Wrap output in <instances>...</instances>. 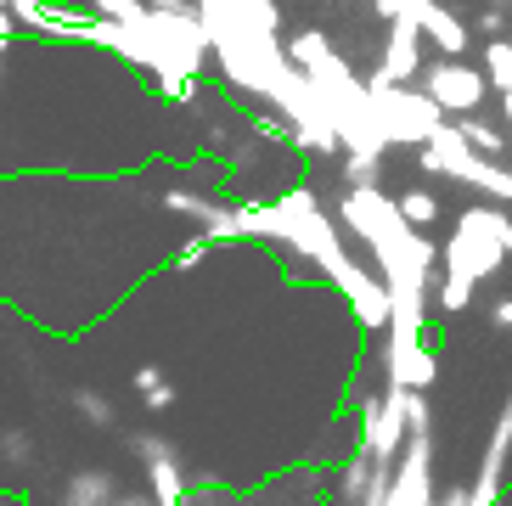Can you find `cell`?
<instances>
[{
  "instance_id": "cell-1",
  "label": "cell",
  "mask_w": 512,
  "mask_h": 506,
  "mask_svg": "<svg viewBox=\"0 0 512 506\" xmlns=\"http://www.w3.org/2000/svg\"><path fill=\"white\" fill-rule=\"evenodd\" d=\"M197 17L209 29V51L220 62L231 90L254 96L265 107L276 74L287 68V45H282V12L276 0H197Z\"/></svg>"
},
{
  "instance_id": "cell-2",
  "label": "cell",
  "mask_w": 512,
  "mask_h": 506,
  "mask_svg": "<svg viewBox=\"0 0 512 506\" xmlns=\"http://www.w3.org/2000/svg\"><path fill=\"white\" fill-rule=\"evenodd\" d=\"M338 225L361 242L377 259V276L389 287H417V293H434L439 282V248L422 231H411L400 203H394L383 186H349L338 197Z\"/></svg>"
},
{
  "instance_id": "cell-3",
  "label": "cell",
  "mask_w": 512,
  "mask_h": 506,
  "mask_svg": "<svg viewBox=\"0 0 512 506\" xmlns=\"http://www.w3.org/2000/svg\"><path fill=\"white\" fill-rule=\"evenodd\" d=\"M287 62H299L304 79L316 85L321 107L332 113L338 147H344L349 158H383V152H389V141H383V130H377V113H372V90H366V79L349 74V62L332 51L327 34L299 29L293 40H287Z\"/></svg>"
},
{
  "instance_id": "cell-4",
  "label": "cell",
  "mask_w": 512,
  "mask_h": 506,
  "mask_svg": "<svg viewBox=\"0 0 512 506\" xmlns=\"http://www.w3.org/2000/svg\"><path fill=\"white\" fill-rule=\"evenodd\" d=\"M507 259H512V214L507 209H462V220L451 225V237L439 248L434 304L451 315L467 310L479 282H490Z\"/></svg>"
},
{
  "instance_id": "cell-5",
  "label": "cell",
  "mask_w": 512,
  "mask_h": 506,
  "mask_svg": "<svg viewBox=\"0 0 512 506\" xmlns=\"http://www.w3.org/2000/svg\"><path fill=\"white\" fill-rule=\"evenodd\" d=\"M417 152H422V175L456 180V186L490 197V203H512V169L496 164V158H484V152H473L462 135H456V124H445V130Z\"/></svg>"
},
{
  "instance_id": "cell-6",
  "label": "cell",
  "mask_w": 512,
  "mask_h": 506,
  "mask_svg": "<svg viewBox=\"0 0 512 506\" xmlns=\"http://www.w3.org/2000/svg\"><path fill=\"white\" fill-rule=\"evenodd\" d=\"M366 90H372L377 130H383L389 147H428V141L451 124V113H445L422 85H372V79H366Z\"/></svg>"
},
{
  "instance_id": "cell-7",
  "label": "cell",
  "mask_w": 512,
  "mask_h": 506,
  "mask_svg": "<svg viewBox=\"0 0 512 506\" xmlns=\"http://www.w3.org/2000/svg\"><path fill=\"white\" fill-rule=\"evenodd\" d=\"M406 394L411 388H383L377 400L361 405V450L377 456V462H400V450H406V439H411Z\"/></svg>"
},
{
  "instance_id": "cell-8",
  "label": "cell",
  "mask_w": 512,
  "mask_h": 506,
  "mask_svg": "<svg viewBox=\"0 0 512 506\" xmlns=\"http://www.w3.org/2000/svg\"><path fill=\"white\" fill-rule=\"evenodd\" d=\"M422 90L434 96L445 113H479L484 96H490V74L467 68L462 57H439V62H422Z\"/></svg>"
},
{
  "instance_id": "cell-9",
  "label": "cell",
  "mask_w": 512,
  "mask_h": 506,
  "mask_svg": "<svg viewBox=\"0 0 512 506\" xmlns=\"http://www.w3.org/2000/svg\"><path fill=\"white\" fill-rule=\"evenodd\" d=\"M130 450H136L141 467H147V495L158 506H186L192 501V478H186L181 450L169 445V439H158V433H130Z\"/></svg>"
},
{
  "instance_id": "cell-10",
  "label": "cell",
  "mask_w": 512,
  "mask_h": 506,
  "mask_svg": "<svg viewBox=\"0 0 512 506\" xmlns=\"http://www.w3.org/2000/svg\"><path fill=\"white\" fill-rule=\"evenodd\" d=\"M439 490H434V428H417L394 462V478H389V506H434Z\"/></svg>"
},
{
  "instance_id": "cell-11",
  "label": "cell",
  "mask_w": 512,
  "mask_h": 506,
  "mask_svg": "<svg viewBox=\"0 0 512 506\" xmlns=\"http://www.w3.org/2000/svg\"><path fill=\"white\" fill-rule=\"evenodd\" d=\"M507 478H512V394H507V405H501L490 439H484L479 473H473V501H479V506H501V501H507Z\"/></svg>"
},
{
  "instance_id": "cell-12",
  "label": "cell",
  "mask_w": 512,
  "mask_h": 506,
  "mask_svg": "<svg viewBox=\"0 0 512 506\" xmlns=\"http://www.w3.org/2000/svg\"><path fill=\"white\" fill-rule=\"evenodd\" d=\"M417 74H422V29L406 6V17L389 23V45H383V57H377V68L366 79H372V85H411Z\"/></svg>"
},
{
  "instance_id": "cell-13",
  "label": "cell",
  "mask_w": 512,
  "mask_h": 506,
  "mask_svg": "<svg viewBox=\"0 0 512 506\" xmlns=\"http://www.w3.org/2000/svg\"><path fill=\"white\" fill-rule=\"evenodd\" d=\"M411 17H417L422 40L434 45L439 57H467V40H473V29H467L462 17L445 6V0H411Z\"/></svg>"
},
{
  "instance_id": "cell-14",
  "label": "cell",
  "mask_w": 512,
  "mask_h": 506,
  "mask_svg": "<svg viewBox=\"0 0 512 506\" xmlns=\"http://www.w3.org/2000/svg\"><path fill=\"white\" fill-rule=\"evenodd\" d=\"M119 478L107 473V467H79V473L62 478L57 490V506H113L119 501Z\"/></svg>"
},
{
  "instance_id": "cell-15",
  "label": "cell",
  "mask_w": 512,
  "mask_h": 506,
  "mask_svg": "<svg viewBox=\"0 0 512 506\" xmlns=\"http://www.w3.org/2000/svg\"><path fill=\"white\" fill-rule=\"evenodd\" d=\"M451 124H456V135H462V141H467L473 152L496 158V164L507 158V130H496L490 119H479V113H462V119H451Z\"/></svg>"
},
{
  "instance_id": "cell-16",
  "label": "cell",
  "mask_w": 512,
  "mask_h": 506,
  "mask_svg": "<svg viewBox=\"0 0 512 506\" xmlns=\"http://www.w3.org/2000/svg\"><path fill=\"white\" fill-rule=\"evenodd\" d=\"M164 214H175V220H192L197 231L220 214V203H214L209 192H192V186H169L164 192Z\"/></svg>"
},
{
  "instance_id": "cell-17",
  "label": "cell",
  "mask_w": 512,
  "mask_h": 506,
  "mask_svg": "<svg viewBox=\"0 0 512 506\" xmlns=\"http://www.w3.org/2000/svg\"><path fill=\"white\" fill-rule=\"evenodd\" d=\"M68 405H74V417L85 422V428H96V433L119 428V405L107 400L102 388H74V394H68Z\"/></svg>"
},
{
  "instance_id": "cell-18",
  "label": "cell",
  "mask_w": 512,
  "mask_h": 506,
  "mask_svg": "<svg viewBox=\"0 0 512 506\" xmlns=\"http://www.w3.org/2000/svg\"><path fill=\"white\" fill-rule=\"evenodd\" d=\"M265 147H271V141H259L254 130H242L237 141L226 147V164H231V175H237V180H254V175H265Z\"/></svg>"
},
{
  "instance_id": "cell-19",
  "label": "cell",
  "mask_w": 512,
  "mask_h": 506,
  "mask_svg": "<svg viewBox=\"0 0 512 506\" xmlns=\"http://www.w3.org/2000/svg\"><path fill=\"white\" fill-rule=\"evenodd\" d=\"M136 394L147 411H169L175 405V383H169L164 366H136Z\"/></svg>"
},
{
  "instance_id": "cell-20",
  "label": "cell",
  "mask_w": 512,
  "mask_h": 506,
  "mask_svg": "<svg viewBox=\"0 0 512 506\" xmlns=\"http://www.w3.org/2000/svg\"><path fill=\"white\" fill-rule=\"evenodd\" d=\"M394 203H400V214H406L411 231H428V225L439 220V197L428 192V186H411V192H400Z\"/></svg>"
},
{
  "instance_id": "cell-21",
  "label": "cell",
  "mask_w": 512,
  "mask_h": 506,
  "mask_svg": "<svg viewBox=\"0 0 512 506\" xmlns=\"http://www.w3.org/2000/svg\"><path fill=\"white\" fill-rule=\"evenodd\" d=\"M484 74H490V90H512V40L484 45Z\"/></svg>"
},
{
  "instance_id": "cell-22",
  "label": "cell",
  "mask_w": 512,
  "mask_h": 506,
  "mask_svg": "<svg viewBox=\"0 0 512 506\" xmlns=\"http://www.w3.org/2000/svg\"><path fill=\"white\" fill-rule=\"evenodd\" d=\"M0 462H6V467H17V473H23V467L34 462V439H29V433H23V428H6V433H0Z\"/></svg>"
},
{
  "instance_id": "cell-23",
  "label": "cell",
  "mask_w": 512,
  "mask_h": 506,
  "mask_svg": "<svg viewBox=\"0 0 512 506\" xmlns=\"http://www.w3.org/2000/svg\"><path fill=\"white\" fill-rule=\"evenodd\" d=\"M186 506H248V501H242L237 490H226L220 478H197V484H192V501H186Z\"/></svg>"
},
{
  "instance_id": "cell-24",
  "label": "cell",
  "mask_w": 512,
  "mask_h": 506,
  "mask_svg": "<svg viewBox=\"0 0 512 506\" xmlns=\"http://www.w3.org/2000/svg\"><path fill=\"white\" fill-rule=\"evenodd\" d=\"M85 12L107 17V23H141L147 17V0H91Z\"/></svg>"
},
{
  "instance_id": "cell-25",
  "label": "cell",
  "mask_w": 512,
  "mask_h": 506,
  "mask_svg": "<svg viewBox=\"0 0 512 506\" xmlns=\"http://www.w3.org/2000/svg\"><path fill=\"white\" fill-rule=\"evenodd\" d=\"M479 34H484V40H507V12H501V6H484V12H479Z\"/></svg>"
},
{
  "instance_id": "cell-26",
  "label": "cell",
  "mask_w": 512,
  "mask_h": 506,
  "mask_svg": "<svg viewBox=\"0 0 512 506\" xmlns=\"http://www.w3.org/2000/svg\"><path fill=\"white\" fill-rule=\"evenodd\" d=\"M209 248H214V242L192 237V242H186L181 253H175V270H197V265H203V259H209Z\"/></svg>"
},
{
  "instance_id": "cell-27",
  "label": "cell",
  "mask_w": 512,
  "mask_h": 506,
  "mask_svg": "<svg viewBox=\"0 0 512 506\" xmlns=\"http://www.w3.org/2000/svg\"><path fill=\"white\" fill-rule=\"evenodd\" d=\"M434 506H479V501H473V484H451V490H439Z\"/></svg>"
},
{
  "instance_id": "cell-28",
  "label": "cell",
  "mask_w": 512,
  "mask_h": 506,
  "mask_svg": "<svg viewBox=\"0 0 512 506\" xmlns=\"http://www.w3.org/2000/svg\"><path fill=\"white\" fill-rule=\"evenodd\" d=\"M490 327H496V332H512V293L490 304Z\"/></svg>"
},
{
  "instance_id": "cell-29",
  "label": "cell",
  "mask_w": 512,
  "mask_h": 506,
  "mask_svg": "<svg viewBox=\"0 0 512 506\" xmlns=\"http://www.w3.org/2000/svg\"><path fill=\"white\" fill-rule=\"evenodd\" d=\"M372 6H377V17H383V23H394V17H406L411 0H372Z\"/></svg>"
},
{
  "instance_id": "cell-30",
  "label": "cell",
  "mask_w": 512,
  "mask_h": 506,
  "mask_svg": "<svg viewBox=\"0 0 512 506\" xmlns=\"http://www.w3.org/2000/svg\"><path fill=\"white\" fill-rule=\"evenodd\" d=\"M152 12H197V0H147Z\"/></svg>"
},
{
  "instance_id": "cell-31",
  "label": "cell",
  "mask_w": 512,
  "mask_h": 506,
  "mask_svg": "<svg viewBox=\"0 0 512 506\" xmlns=\"http://www.w3.org/2000/svg\"><path fill=\"white\" fill-rule=\"evenodd\" d=\"M12 34H17V17H12V12H0V51L12 45Z\"/></svg>"
},
{
  "instance_id": "cell-32",
  "label": "cell",
  "mask_w": 512,
  "mask_h": 506,
  "mask_svg": "<svg viewBox=\"0 0 512 506\" xmlns=\"http://www.w3.org/2000/svg\"><path fill=\"white\" fill-rule=\"evenodd\" d=\"M113 506H158V501H152V495L141 490V495H119V501H113Z\"/></svg>"
},
{
  "instance_id": "cell-33",
  "label": "cell",
  "mask_w": 512,
  "mask_h": 506,
  "mask_svg": "<svg viewBox=\"0 0 512 506\" xmlns=\"http://www.w3.org/2000/svg\"><path fill=\"white\" fill-rule=\"evenodd\" d=\"M501 107H507V119H512V90H501Z\"/></svg>"
}]
</instances>
